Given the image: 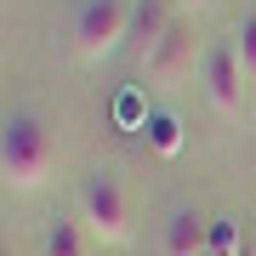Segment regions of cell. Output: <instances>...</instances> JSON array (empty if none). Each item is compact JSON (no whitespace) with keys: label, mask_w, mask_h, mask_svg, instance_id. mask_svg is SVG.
<instances>
[{"label":"cell","mask_w":256,"mask_h":256,"mask_svg":"<svg viewBox=\"0 0 256 256\" xmlns=\"http://www.w3.org/2000/svg\"><path fill=\"white\" fill-rule=\"evenodd\" d=\"M52 171H57V137H52L46 114L12 108L6 126H0V176H6V188L34 194L52 182Z\"/></svg>","instance_id":"cell-1"},{"label":"cell","mask_w":256,"mask_h":256,"mask_svg":"<svg viewBox=\"0 0 256 256\" xmlns=\"http://www.w3.org/2000/svg\"><path fill=\"white\" fill-rule=\"evenodd\" d=\"M74 216H80L86 239H97V245H126V239H131V200H126V182L97 165V171L80 182V205H74Z\"/></svg>","instance_id":"cell-2"},{"label":"cell","mask_w":256,"mask_h":256,"mask_svg":"<svg viewBox=\"0 0 256 256\" xmlns=\"http://www.w3.org/2000/svg\"><path fill=\"white\" fill-rule=\"evenodd\" d=\"M126 28H131V0H80L68 23L74 57L80 63H102V57L126 52Z\"/></svg>","instance_id":"cell-3"},{"label":"cell","mask_w":256,"mask_h":256,"mask_svg":"<svg viewBox=\"0 0 256 256\" xmlns=\"http://www.w3.org/2000/svg\"><path fill=\"white\" fill-rule=\"evenodd\" d=\"M205 46L210 40L194 34V18H176L171 28H165V40L142 57L137 68H142V80L154 86V92H176V86L194 80V68H205Z\"/></svg>","instance_id":"cell-4"},{"label":"cell","mask_w":256,"mask_h":256,"mask_svg":"<svg viewBox=\"0 0 256 256\" xmlns=\"http://www.w3.org/2000/svg\"><path fill=\"white\" fill-rule=\"evenodd\" d=\"M200 80H205V97H210V108H216L222 120H239V114H245V68H239V46H234V34L205 46V68H200Z\"/></svg>","instance_id":"cell-5"},{"label":"cell","mask_w":256,"mask_h":256,"mask_svg":"<svg viewBox=\"0 0 256 256\" xmlns=\"http://www.w3.org/2000/svg\"><path fill=\"white\" fill-rule=\"evenodd\" d=\"M210 250V216H200L194 205H176L160 228V256H205Z\"/></svg>","instance_id":"cell-6"},{"label":"cell","mask_w":256,"mask_h":256,"mask_svg":"<svg viewBox=\"0 0 256 256\" xmlns=\"http://www.w3.org/2000/svg\"><path fill=\"white\" fill-rule=\"evenodd\" d=\"M171 6H176V0H131V28H126V52L137 57V63H142V57H148V52H154L160 40H165V28L176 23V18H171Z\"/></svg>","instance_id":"cell-7"},{"label":"cell","mask_w":256,"mask_h":256,"mask_svg":"<svg viewBox=\"0 0 256 256\" xmlns=\"http://www.w3.org/2000/svg\"><path fill=\"white\" fill-rule=\"evenodd\" d=\"M245 245H250L245 222H239L234 210H216V216H210V250L205 256H245Z\"/></svg>","instance_id":"cell-8"},{"label":"cell","mask_w":256,"mask_h":256,"mask_svg":"<svg viewBox=\"0 0 256 256\" xmlns=\"http://www.w3.org/2000/svg\"><path fill=\"white\" fill-rule=\"evenodd\" d=\"M148 148H154L160 160H176V154H182V120H176L171 108L148 114Z\"/></svg>","instance_id":"cell-9"},{"label":"cell","mask_w":256,"mask_h":256,"mask_svg":"<svg viewBox=\"0 0 256 256\" xmlns=\"http://www.w3.org/2000/svg\"><path fill=\"white\" fill-rule=\"evenodd\" d=\"M46 256H86V228H80V216H57V222H52Z\"/></svg>","instance_id":"cell-10"},{"label":"cell","mask_w":256,"mask_h":256,"mask_svg":"<svg viewBox=\"0 0 256 256\" xmlns=\"http://www.w3.org/2000/svg\"><path fill=\"white\" fill-rule=\"evenodd\" d=\"M234 46H239V68H245V86H256V12H245V18H239Z\"/></svg>","instance_id":"cell-11"},{"label":"cell","mask_w":256,"mask_h":256,"mask_svg":"<svg viewBox=\"0 0 256 256\" xmlns=\"http://www.w3.org/2000/svg\"><path fill=\"white\" fill-rule=\"evenodd\" d=\"M114 114H120V126L126 131H148V108H142V97H137V86H126L114 102Z\"/></svg>","instance_id":"cell-12"},{"label":"cell","mask_w":256,"mask_h":256,"mask_svg":"<svg viewBox=\"0 0 256 256\" xmlns=\"http://www.w3.org/2000/svg\"><path fill=\"white\" fill-rule=\"evenodd\" d=\"M176 6H182V12H188V18H194V12H205V6H210V0H176Z\"/></svg>","instance_id":"cell-13"}]
</instances>
